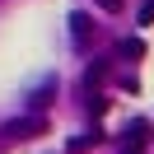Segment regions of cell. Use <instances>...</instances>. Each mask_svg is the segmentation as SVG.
I'll return each mask as SVG.
<instances>
[{"label": "cell", "instance_id": "cell-1", "mask_svg": "<svg viewBox=\"0 0 154 154\" xmlns=\"http://www.w3.org/2000/svg\"><path fill=\"white\" fill-rule=\"evenodd\" d=\"M38 131H42V117H19V122H5V126H0L5 140H28V135H38Z\"/></svg>", "mask_w": 154, "mask_h": 154}, {"label": "cell", "instance_id": "cell-2", "mask_svg": "<svg viewBox=\"0 0 154 154\" xmlns=\"http://www.w3.org/2000/svg\"><path fill=\"white\" fill-rule=\"evenodd\" d=\"M89 33H94V19H89V14H70V38H75V47H89Z\"/></svg>", "mask_w": 154, "mask_h": 154}, {"label": "cell", "instance_id": "cell-3", "mask_svg": "<svg viewBox=\"0 0 154 154\" xmlns=\"http://www.w3.org/2000/svg\"><path fill=\"white\" fill-rule=\"evenodd\" d=\"M117 56H122V61H140L145 56V42L140 38H122V42H117Z\"/></svg>", "mask_w": 154, "mask_h": 154}, {"label": "cell", "instance_id": "cell-4", "mask_svg": "<svg viewBox=\"0 0 154 154\" xmlns=\"http://www.w3.org/2000/svg\"><path fill=\"white\" fill-rule=\"evenodd\" d=\"M145 135H149V126H145V122H131V126L122 131V140H126V149H131V145L140 149V145H145Z\"/></svg>", "mask_w": 154, "mask_h": 154}, {"label": "cell", "instance_id": "cell-5", "mask_svg": "<svg viewBox=\"0 0 154 154\" xmlns=\"http://www.w3.org/2000/svg\"><path fill=\"white\" fill-rule=\"evenodd\" d=\"M94 140H98V131H94V135H75V140H70V149H75V154H84Z\"/></svg>", "mask_w": 154, "mask_h": 154}, {"label": "cell", "instance_id": "cell-6", "mask_svg": "<svg viewBox=\"0 0 154 154\" xmlns=\"http://www.w3.org/2000/svg\"><path fill=\"white\" fill-rule=\"evenodd\" d=\"M28 103H33V107H47V103H51V84H42V89H38V94H33V98H28Z\"/></svg>", "mask_w": 154, "mask_h": 154}, {"label": "cell", "instance_id": "cell-7", "mask_svg": "<svg viewBox=\"0 0 154 154\" xmlns=\"http://www.w3.org/2000/svg\"><path fill=\"white\" fill-rule=\"evenodd\" d=\"M103 75H107V66H89V75H84V79H89V89H94V84H98Z\"/></svg>", "mask_w": 154, "mask_h": 154}, {"label": "cell", "instance_id": "cell-8", "mask_svg": "<svg viewBox=\"0 0 154 154\" xmlns=\"http://www.w3.org/2000/svg\"><path fill=\"white\" fill-rule=\"evenodd\" d=\"M94 5H98V10H107V14H117V10L126 5V0H94Z\"/></svg>", "mask_w": 154, "mask_h": 154}, {"label": "cell", "instance_id": "cell-9", "mask_svg": "<svg viewBox=\"0 0 154 154\" xmlns=\"http://www.w3.org/2000/svg\"><path fill=\"white\" fill-rule=\"evenodd\" d=\"M140 23H154V0H145V5H140Z\"/></svg>", "mask_w": 154, "mask_h": 154}]
</instances>
